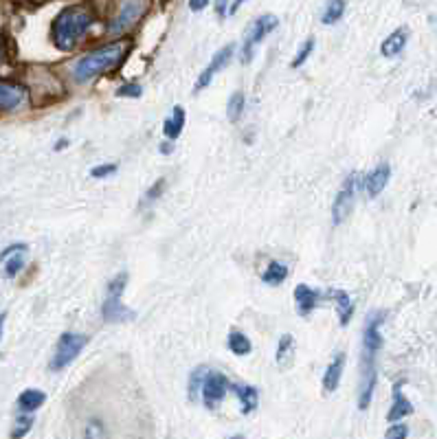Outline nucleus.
I'll list each match as a JSON object with an SVG mask.
<instances>
[{"label": "nucleus", "instance_id": "f257e3e1", "mask_svg": "<svg viewBox=\"0 0 437 439\" xmlns=\"http://www.w3.org/2000/svg\"><path fill=\"white\" fill-rule=\"evenodd\" d=\"M93 22H95L93 14L82 5L62 9L51 27L53 44L60 51H73L77 47V42L86 36V31L93 27Z\"/></svg>", "mask_w": 437, "mask_h": 439}, {"label": "nucleus", "instance_id": "f03ea898", "mask_svg": "<svg viewBox=\"0 0 437 439\" xmlns=\"http://www.w3.org/2000/svg\"><path fill=\"white\" fill-rule=\"evenodd\" d=\"M123 51H126V47H123L121 42H110L106 47L84 55V58L77 60V64L73 66V80L77 84H88L97 80L99 75L115 69L119 60L123 58Z\"/></svg>", "mask_w": 437, "mask_h": 439}, {"label": "nucleus", "instance_id": "7ed1b4c3", "mask_svg": "<svg viewBox=\"0 0 437 439\" xmlns=\"http://www.w3.org/2000/svg\"><path fill=\"white\" fill-rule=\"evenodd\" d=\"M126 284H128V273H119L115 279L108 284V290H106V301H104V319L108 323H123V321H132L134 319V312L130 308L123 306V290H126Z\"/></svg>", "mask_w": 437, "mask_h": 439}, {"label": "nucleus", "instance_id": "20e7f679", "mask_svg": "<svg viewBox=\"0 0 437 439\" xmlns=\"http://www.w3.org/2000/svg\"><path fill=\"white\" fill-rule=\"evenodd\" d=\"M277 27H279V18L273 14H264L251 22V27L246 29V36L242 42V62L244 64H249L253 60L257 44H262V40L268 36V33H273Z\"/></svg>", "mask_w": 437, "mask_h": 439}, {"label": "nucleus", "instance_id": "39448f33", "mask_svg": "<svg viewBox=\"0 0 437 439\" xmlns=\"http://www.w3.org/2000/svg\"><path fill=\"white\" fill-rule=\"evenodd\" d=\"M88 339L84 334H77V332H64L58 341V347H55V354L51 360V369L53 371H60L64 367H69L73 360L80 356V352L86 347Z\"/></svg>", "mask_w": 437, "mask_h": 439}, {"label": "nucleus", "instance_id": "423d86ee", "mask_svg": "<svg viewBox=\"0 0 437 439\" xmlns=\"http://www.w3.org/2000/svg\"><path fill=\"white\" fill-rule=\"evenodd\" d=\"M356 183H358L356 174L347 176L345 183L339 189V194H336L334 205H332V220H334V224H343L347 218H350V213L354 209V202H356Z\"/></svg>", "mask_w": 437, "mask_h": 439}, {"label": "nucleus", "instance_id": "0eeeda50", "mask_svg": "<svg viewBox=\"0 0 437 439\" xmlns=\"http://www.w3.org/2000/svg\"><path fill=\"white\" fill-rule=\"evenodd\" d=\"M145 11H148V0H123L119 16L110 25V33H117V36L126 33L143 18Z\"/></svg>", "mask_w": 437, "mask_h": 439}, {"label": "nucleus", "instance_id": "6e6552de", "mask_svg": "<svg viewBox=\"0 0 437 439\" xmlns=\"http://www.w3.org/2000/svg\"><path fill=\"white\" fill-rule=\"evenodd\" d=\"M361 365H363V374H361V396H358V409L365 411V409H369V404H372L374 389H376V380H378V374H376V356L363 352Z\"/></svg>", "mask_w": 437, "mask_h": 439}, {"label": "nucleus", "instance_id": "1a4fd4ad", "mask_svg": "<svg viewBox=\"0 0 437 439\" xmlns=\"http://www.w3.org/2000/svg\"><path fill=\"white\" fill-rule=\"evenodd\" d=\"M229 389H231V382L227 380V376L218 374V371H209L205 382H203V391H200V393H203L205 407L216 409V404L227 398Z\"/></svg>", "mask_w": 437, "mask_h": 439}, {"label": "nucleus", "instance_id": "9d476101", "mask_svg": "<svg viewBox=\"0 0 437 439\" xmlns=\"http://www.w3.org/2000/svg\"><path fill=\"white\" fill-rule=\"evenodd\" d=\"M385 312H374L369 314V319L365 323V330H363V352L365 354H378L383 350V334H380V328H383L385 323Z\"/></svg>", "mask_w": 437, "mask_h": 439}, {"label": "nucleus", "instance_id": "9b49d317", "mask_svg": "<svg viewBox=\"0 0 437 439\" xmlns=\"http://www.w3.org/2000/svg\"><path fill=\"white\" fill-rule=\"evenodd\" d=\"M233 51H235L233 44H227V47L220 49V51L214 55V60H211L207 69H205L203 73H200L198 82H196V88H194V93H200V90H205V88L211 84V80H214V77H216V73H220V71L224 69V66H227V64L231 62Z\"/></svg>", "mask_w": 437, "mask_h": 439}, {"label": "nucleus", "instance_id": "f8f14e48", "mask_svg": "<svg viewBox=\"0 0 437 439\" xmlns=\"http://www.w3.org/2000/svg\"><path fill=\"white\" fill-rule=\"evenodd\" d=\"M391 178V167L389 163H380L376 165L372 172L365 176V191L369 194V198H376L385 191V187L389 185Z\"/></svg>", "mask_w": 437, "mask_h": 439}, {"label": "nucleus", "instance_id": "ddd939ff", "mask_svg": "<svg viewBox=\"0 0 437 439\" xmlns=\"http://www.w3.org/2000/svg\"><path fill=\"white\" fill-rule=\"evenodd\" d=\"M413 413V404L411 400L402 393V382H398V385L394 387V400H391V409L387 413V422H400L409 418V415Z\"/></svg>", "mask_w": 437, "mask_h": 439}, {"label": "nucleus", "instance_id": "4468645a", "mask_svg": "<svg viewBox=\"0 0 437 439\" xmlns=\"http://www.w3.org/2000/svg\"><path fill=\"white\" fill-rule=\"evenodd\" d=\"M319 299H321L319 292L312 290L306 284H299L295 288V303H297V312L301 317H310V312L319 306Z\"/></svg>", "mask_w": 437, "mask_h": 439}, {"label": "nucleus", "instance_id": "2eb2a0df", "mask_svg": "<svg viewBox=\"0 0 437 439\" xmlns=\"http://www.w3.org/2000/svg\"><path fill=\"white\" fill-rule=\"evenodd\" d=\"M407 42H409V29L400 27L383 40V44H380V53H383L385 58H396V55L405 51Z\"/></svg>", "mask_w": 437, "mask_h": 439}, {"label": "nucleus", "instance_id": "dca6fc26", "mask_svg": "<svg viewBox=\"0 0 437 439\" xmlns=\"http://www.w3.org/2000/svg\"><path fill=\"white\" fill-rule=\"evenodd\" d=\"M343 371H345V354H336L332 358V363L328 365L326 374H323V391L326 393H334L341 385V378H343Z\"/></svg>", "mask_w": 437, "mask_h": 439}, {"label": "nucleus", "instance_id": "f3484780", "mask_svg": "<svg viewBox=\"0 0 437 439\" xmlns=\"http://www.w3.org/2000/svg\"><path fill=\"white\" fill-rule=\"evenodd\" d=\"M25 88L0 82V112L3 110H16L25 101Z\"/></svg>", "mask_w": 437, "mask_h": 439}, {"label": "nucleus", "instance_id": "a211bd4d", "mask_svg": "<svg viewBox=\"0 0 437 439\" xmlns=\"http://www.w3.org/2000/svg\"><path fill=\"white\" fill-rule=\"evenodd\" d=\"M231 389L235 391V396L240 398L242 402V413L249 415L257 409V404H260V391H257V387H251V385H231Z\"/></svg>", "mask_w": 437, "mask_h": 439}, {"label": "nucleus", "instance_id": "6ab92c4d", "mask_svg": "<svg viewBox=\"0 0 437 439\" xmlns=\"http://www.w3.org/2000/svg\"><path fill=\"white\" fill-rule=\"evenodd\" d=\"M332 299H334L336 312H339V323L345 328V325H350V321H352L354 301H352V297L347 295L345 290H334V292H332Z\"/></svg>", "mask_w": 437, "mask_h": 439}, {"label": "nucleus", "instance_id": "aec40b11", "mask_svg": "<svg viewBox=\"0 0 437 439\" xmlns=\"http://www.w3.org/2000/svg\"><path fill=\"white\" fill-rule=\"evenodd\" d=\"M295 339L290 334H284L282 339H279V345H277V354H275V363L279 369H288L290 363H293L295 358Z\"/></svg>", "mask_w": 437, "mask_h": 439}, {"label": "nucleus", "instance_id": "412c9836", "mask_svg": "<svg viewBox=\"0 0 437 439\" xmlns=\"http://www.w3.org/2000/svg\"><path fill=\"white\" fill-rule=\"evenodd\" d=\"M183 128H185V110H183V106H176L174 112H172V117L165 119L163 132H165V137L170 141H176L183 134Z\"/></svg>", "mask_w": 437, "mask_h": 439}, {"label": "nucleus", "instance_id": "4be33fe9", "mask_svg": "<svg viewBox=\"0 0 437 439\" xmlns=\"http://www.w3.org/2000/svg\"><path fill=\"white\" fill-rule=\"evenodd\" d=\"M44 402H47V393L40 391V389H27V391L20 393L18 407H20V411H25V413H33V411H38Z\"/></svg>", "mask_w": 437, "mask_h": 439}, {"label": "nucleus", "instance_id": "5701e85b", "mask_svg": "<svg viewBox=\"0 0 437 439\" xmlns=\"http://www.w3.org/2000/svg\"><path fill=\"white\" fill-rule=\"evenodd\" d=\"M288 277V268L284 264H279V262H271L268 264V268L262 273V281L268 286H279V284H284Z\"/></svg>", "mask_w": 437, "mask_h": 439}, {"label": "nucleus", "instance_id": "b1692460", "mask_svg": "<svg viewBox=\"0 0 437 439\" xmlns=\"http://www.w3.org/2000/svg\"><path fill=\"white\" fill-rule=\"evenodd\" d=\"M229 350L235 356H249L253 350V343L249 341V336L244 332H231L229 334Z\"/></svg>", "mask_w": 437, "mask_h": 439}, {"label": "nucleus", "instance_id": "393cba45", "mask_svg": "<svg viewBox=\"0 0 437 439\" xmlns=\"http://www.w3.org/2000/svg\"><path fill=\"white\" fill-rule=\"evenodd\" d=\"M345 7H347L345 0H328L326 9H323L321 22H323V25H336V22L343 18Z\"/></svg>", "mask_w": 437, "mask_h": 439}, {"label": "nucleus", "instance_id": "a878e982", "mask_svg": "<svg viewBox=\"0 0 437 439\" xmlns=\"http://www.w3.org/2000/svg\"><path fill=\"white\" fill-rule=\"evenodd\" d=\"M209 374L207 367H196L192 371V376H189V400L196 402L198 400V393L203 391V382Z\"/></svg>", "mask_w": 437, "mask_h": 439}, {"label": "nucleus", "instance_id": "bb28decb", "mask_svg": "<svg viewBox=\"0 0 437 439\" xmlns=\"http://www.w3.org/2000/svg\"><path fill=\"white\" fill-rule=\"evenodd\" d=\"M244 104H246V97H244V93H233L231 97H229V104H227V117H229V121L231 123H235V121H240V117H242V112H244Z\"/></svg>", "mask_w": 437, "mask_h": 439}, {"label": "nucleus", "instance_id": "cd10ccee", "mask_svg": "<svg viewBox=\"0 0 437 439\" xmlns=\"http://www.w3.org/2000/svg\"><path fill=\"white\" fill-rule=\"evenodd\" d=\"M25 251H16V253H11V257L5 262V277H9V279H14L20 270H22V266H25V255H22Z\"/></svg>", "mask_w": 437, "mask_h": 439}, {"label": "nucleus", "instance_id": "c85d7f7f", "mask_svg": "<svg viewBox=\"0 0 437 439\" xmlns=\"http://www.w3.org/2000/svg\"><path fill=\"white\" fill-rule=\"evenodd\" d=\"M315 38H310V40H306L304 44H301V49H299V53H297V58L293 60V69H301V66H304L306 62H308V58H310V53L315 51Z\"/></svg>", "mask_w": 437, "mask_h": 439}, {"label": "nucleus", "instance_id": "c756f323", "mask_svg": "<svg viewBox=\"0 0 437 439\" xmlns=\"http://www.w3.org/2000/svg\"><path fill=\"white\" fill-rule=\"evenodd\" d=\"M143 95V86L141 84H123L117 88V97H130V99H139Z\"/></svg>", "mask_w": 437, "mask_h": 439}, {"label": "nucleus", "instance_id": "7c9ffc66", "mask_svg": "<svg viewBox=\"0 0 437 439\" xmlns=\"http://www.w3.org/2000/svg\"><path fill=\"white\" fill-rule=\"evenodd\" d=\"M119 170V165L117 163H108V165H97V167H93L91 170V176L93 178H108V176H112Z\"/></svg>", "mask_w": 437, "mask_h": 439}, {"label": "nucleus", "instance_id": "2f4dec72", "mask_svg": "<svg viewBox=\"0 0 437 439\" xmlns=\"http://www.w3.org/2000/svg\"><path fill=\"white\" fill-rule=\"evenodd\" d=\"M407 435H409V426H407V424H396V422H394V426H391V429L385 433L387 439H405Z\"/></svg>", "mask_w": 437, "mask_h": 439}, {"label": "nucleus", "instance_id": "473e14b6", "mask_svg": "<svg viewBox=\"0 0 437 439\" xmlns=\"http://www.w3.org/2000/svg\"><path fill=\"white\" fill-rule=\"evenodd\" d=\"M31 424H33V420H31V418H22V420H18V426L14 429V433H11V437H22V435H27V433L31 431Z\"/></svg>", "mask_w": 437, "mask_h": 439}, {"label": "nucleus", "instance_id": "72a5a7b5", "mask_svg": "<svg viewBox=\"0 0 437 439\" xmlns=\"http://www.w3.org/2000/svg\"><path fill=\"white\" fill-rule=\"evenodd\" d=\"M165 178H159V180H156V183H154V187H150V191H148V196H145V198H148V200H156V198H159L161 194H163V191H165Z\"/></svg>", "mask_w": 437, "mask_h": 439}, {"label": "nucleus", "instance_id": "f704fd0d", "mask_svg": "<svg viewBox=\"0 0 437 439\" xmlns=\"http://www.w3.org/2000/svg\"><path fill=\"white\" fill-rule=\"evenodd\" d=\"M216 11L220 18L229 16V0H216Z\"/></svg>", "mask_w": 437, "mask_h": 439}, {"label": "nucleus", "instance_id": "c9c22d12", "mask_svg": "<svg viewBox=\"0 0 437 439\" xmlns=\"http://www.w3.org/2000/svg\"><path fill=\"white\" fill-rule=\"evenodd\" d=\"M27 249V246L25 244H14V246H9V249L7 251H3V253H0V262H3L5 260V257H9L11 253H16V251H25Z\"/></svg>", "mask_w": 437, "mask_h": 439}, {"label": "nucleus", "instance_id": "e433bc0d", "mask_svg": "<svg viewBox=\"0 0 437 439\" xmlns=\"http://www.w3.org/2000/svg\"><path fill=\"white\" fill-rule=\"evenodd\" d=\"M209 5V0H189V9L192 11H203Z\"/></svg>", "mask_w": 437, "mask_h": 439}, {"label": "nucleus", "instance_id": "4c0bfd02", "mask_svg": "<svg viewBox=\"0 0 437 439\" xmlns=\"http://www.w3.org/2000/svg\"><path fill=\"white\" fill-rule=\"evenodd\" d=\"M172 152H174V143L172 141H167V143L161 145V154H172Z\"/></svg>", "mask_w": 437, "mask_h": 439}, {"label": "nucleus", "instance_id": "58836bf2", "mask_svg": "<svg viewBox=\"0 0 437 439\" xmlns=\"http://www.w3.org/2000/svg\"><path fill=\"white\" fill-rule=\"evenodd\" d=\"M244 3H246V0H233L231 7H229V14H235V11H238Z\"/></svg>", "mask_w": 437, "mask_h": 439}, {"label": "nucleus", "instance_id": "ea45409f", "mask_svg": "<svg viewBox=\"0 0 437 439\" xmlns=\"http://www.w3.org/2000/svg\"><path fill=\"white\" fill-rule=\"evenodd\" d=\"M5 319H7V314H5V312H0V339H3V328H5Z\"/></svg>", "mask_w": 437, "mask_h": 439}, {"label": "nucleus", "instance_id": "a19ab883", "mask_svg": "<svg viewBox=\"0 0 437 439\" xmlns=\"http://www.w3.org/2000/svg\"><path fill=\"white\" fill-rule=\"evenodd\" d=\"M0 55H3V53H0Z\"/></svg>", "mask_w": 437, "mask_h": 439}]
</instances>
